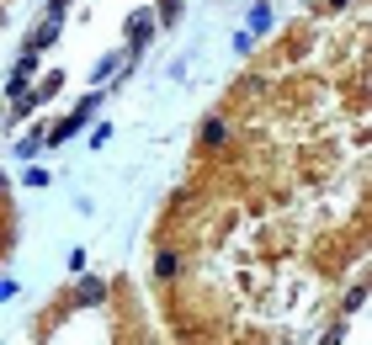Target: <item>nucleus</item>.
<instances>
[{"instance_id": "obj_1", "label": "nucleus", "mask_w": 372, "mask_h": 345, "mask_svg": "<svg viewBox=\"0 0 372 345\" xmlns=\"http://www.w3.org/2000/svg\"><path fill=\"white\" fill-rule=\"evenodd\" d=\"M155 22H160L155 11H133V22H128V43H133V53H128V64L139 59V53H144V43L155 37Z\"/></svg>"}, {"instance_id": "obj_2", "label": "nucleus", "mask_w": 372, "mask_h": 345, "mask_svg": "<svg viewBox=\"0 0 372 345\" xmlns=\"http://www.w3.org/2000/svg\"><path fill=\"white\" fill-rule=\"evenodd\" d=\"M96 107H101V96H85L80 107H75V117H70V122H59V128L49 133V143H64V138H70V133H80V122L91 117V112H96Z\"/></svg>"}, {"instance_id": "obj_3", "label": "nucleus", "mask_w": 372, "mask_h": 345, "mask_svg": "<svg viewBox=\"0 0 372 345\" xmlns=\"http://www.w3.org/2000/svg\"><path fill=\"white\" fill-rule=\"evenodd\" d=\"M266 22H271V6H266V0H261V6H255V11H250V37H255V32H266Z\"/></svg>"}, {"instance_id": "obj_4", "label": "nucleus", "mask_w": 372, "mask_h": 345, "mask_svg": "<svg viewBox=\"0 0 372 345\" xmlns=\"http://www.w3.org/2000/svg\"><path fill=\"white\" fill-rule=\"evenodd\" d=\"M53 37H59V22H43V27H37V37H32V48H49Z\"/></svg>"}, {"instance_id": "obj_5", "label": "nucleus", "mask_w": 372, "mask_h": 345, "mask_svg": "<svg viewBox=\"0 0 372 345\" xmlns=\"http://www.w3.org/2000/svg\"><path fill=\"white\" fill-rule=\"evenodd\" d=\"M155 276H160V282H165V276H176V255L160 250V255H155Z\"/></svg>"}, {"instance_id": "obj_6", "label": "nucleus", "mask_w": 372, "mask_h": 345, "mask_svg": "<svg viewBox=\"0 0 372 345\" xmlns=\"http://www.w3.org/2000/svg\"><path fill=\"white\" fill-rule=\"evenodd\" d=\"M203 143H224V122H218V117L203 122Z\"/></svg>"}, {"instance_id": "obj_7", "label": "nucleus", "mask_w": 372, "mask_h": 345, "mask_svg": "<svg viewBox=\"0 0 372 345\" xmlns=\"http://www.w3.org/2000/svg\"><path fill=\"white\" fill-rule=\"evenodd\" d=\"M37 143H43V133H27V138L16 143V155H22V160H32V155H37Z\"/></svg>"}, {"instance_id": "obj_8", "label": "nucleus", "mask_w": 372, "mask_h": 345, "mask_svg": "<svg viewBox=\"0 0 372 345\" xmlns=\"http://www.w3.org/2000/svg\"><path fill=\"white\" fill-rule=\"evenodd\" d=\"M80 287H85V292H80L85 303H101V298H107V287H101V282H80Z\"/></svg>"}, {"instance_id": "obj_9", "label": "nucleus", "mask_w": 372, "mask_h": 345, "mask_svg": "<svg viewBox=\"0 0 372 345\" xmlns=\"http://www.w3.org/2000/svg\"><path fill=\"white\" fill-rule=\"evenodd\" d=\"M112 70H117V53H107V59L96 64V80H112Z\"/></svg>"}, {"instance_id": "obj_10", "label": "nucleus", "mask_w": 372, "mask_h": 345, "mask_svg": "<svg viewBox=\"0 0 372 345\" xmlns=\"http://www.w3.org/2000/svg\"><path fill=\"white\" fill-rule=\"evenodd\" d=\"M64 11H70V0H49V22H64Z\"/></svg>"}, {"instance_id": "obj_11", "label": "nucleus", "mask_w": 372, "mask_h": 345, "mask_svg": "<svg viewBox=\"0 0 372 345\" xmlns=\"http://www.w3.org/2000/svg\"><path fill=\"white\" fill-rule=\"evenodd\" d=\"M6 298H16V282H0V303Z\"/></svg>"}]
</instances>
